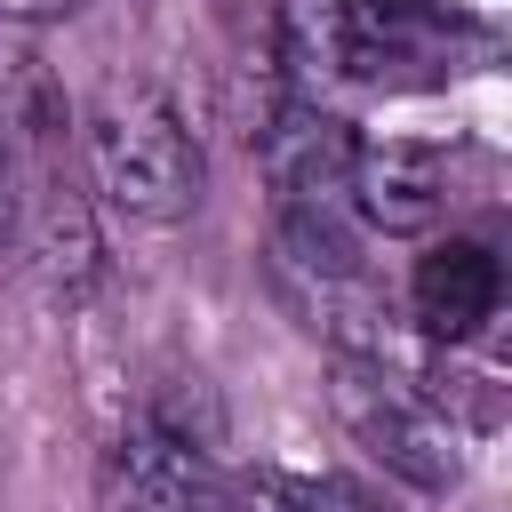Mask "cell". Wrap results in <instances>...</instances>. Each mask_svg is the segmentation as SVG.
Listing matches in <instances>:
<instances>
[{
	"label": "cell",
	"mask_w": 512,
	"mask_h": 512,
	"mask_svg": "<svg viewBox=\"0 0 512 512\" xmlns=\"http://www.w3.org/2000/svg\"><path fill=\"white\" fill-rule=\"evenodd\" d=\"M96 488H104V512H216V464L168 408L120 416V432L104 440Z\"/></svg>",
	"instance_id": "obj_4"
},
{
	"label": "cell",
	"mask_w": 512,
	"mask_h": 512,
	"mask_svg": "<svg viewBox=\"0 0 512 512\" xmlns=\"http://www.w3.org/2000/svg\"><path fill=\"white\" fill-rule=\"evenodd\" d=\"M80 0H0V16H16V24H48V16H72Z\"/></svg>",
	"instance_id": "obj_9"
},
{
	"label": "cell",
	"mask_w": 512,
	"mask_h": 512,
	"mask_svg": "<svg viewBox=\"0 0 512 512\" xmlns=\"http://www.w3.org/2000/svg\"><path fill=\"white\" fill-rule=\"evenodd\" d=\"M336 416L352 424V440L384 464V472H400V480H416V488H456V472H464V456H456V424L416 392V384H400L384 360H344L336 368Z\"/></svg>",
	"instance_id": "obj_3"
},
{
	"label": "cell",
	"mask_w": 512,
	"mask_h": 512,
	"mask_svg": "<svg viewBox=\"0 0 512 512\" xmlns=\"http://www.w3.org/2000/svg\"><path fill=\"white\" fill-rule=\"evenodd\" d=\"M408 304H416L424 336H440V344L480 336V328L496 320V304H504V264H496V248H488V240H440V248L416 264Z\"/></svg>",
	"instance_id": "obj_6"
},
{
	"label": "cell",
	"mask_w": 512,
	"mask_h": 512,
	"mask_svg": "<svg viewBox=\"0 0 512 512\" xmlns=\"http://www.w3.org/2000/svg\"><path fill=\"white\" fill-rule=\"evenodd\" d=\"M344 200L384 232H424L448 208V152H432V144H352Z\"/></svg>",
	"instance_id": "obj_5"
},
{
	"label": "cell",
	"mask_w": 512,
	"mask_h": 512,
	"mask_svg": "<svg viewBox=\"0 0 512 512\" xmlns=\"http://www.w3.org/2000/svg\"><path fill=\"white\" fill-rule=\"evenodd\" d=\"M16 232V160H8V120H0V248Z\"/></svg>",
	"instance_id": "obj_8"
},
{
	"label": "cell",
	"mask_w": 512,
	"mask_h": 512,
	"mask_svg": "<svg viewBox=\"0 0 512 512\" xmlns=\"http://www.w3.org/2000/svg\"><path fill=\"white\" fill-rule=\"evenodd\" d=\"M216 512H384L368 488L336 480V472H288V464H256L232 472L216 488Z\"/></svg>",
	"instance_id": "obj_7"
},
{
	"label": "cell",
	"mask_w": 512,
	"mask_h": 512,
	"mask_svg": "<svg viewBox=\"0 0 512 512\" xmlns=\"http://www.w3.org/2000/svg\"><path fill=\"white\" fill-rule=\"evenodd\" d=\"M480 48H488V32L440 0H328V24H320L328 72L376 80V88H432V80L464 72V56H480Z\"/></svg>",
	"instance_id": "obj_2"
},
{
	"label": "cell",
	"mask_w": 512,
	"mask_h": 512,
	"mask_svg": "<svg viewBox=\"0 0 512 512\" xmlns=\"http://www.w3.org/2000/svg\"><path fill=\"white\" fill-rule=\"evenodd\" d=\"M88 176L104 208L136 224H176L200 200V144L152 80H112L88 112Z\"/></svg>",
	"instance_id": "obj_1"
}]
</instances>
